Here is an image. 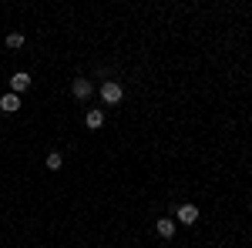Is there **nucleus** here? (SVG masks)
<instances>
[{
	"mask_svg": "<svg viewBox=\"0 0 252 248\" xmlns=\"http://www.w3.org/2000/svg\"><path fill=\"white\" fill-rule=\"evenodd\" d=\"M101 97H104V104H118V101L125 97V87H121L118 81H104V84H101Z\"/></svg>",
	"mask_w": 252,
	"mask_h": 248,
	"instance_id": "obj_1",
	"label": "nucleus"
},
{
	"mask_svg": "<svg viewBox=\"0 0 252 248\" xmlns=\"http://www.w3.org/2000/svg\"><path fill=\"white\" fill-rule=\"evenodd\" d=\"M175 215H178L182 225H195V221H198V208H195V205H178Z\"/></svg>",
	"mask_w": 252,
	"mask_h": 248,
	"instance_id": "obj_2",
	"label": "nucleus"
},
{
	"mask_svg": "<svg viewBox=\"0 0 252 248\" xmlns=\"http://www.w3.org/2000/svg\"><path fill=\"white\" fill-rule=\"evenodd\" d=\"M27 87H31V74H24V71H20V74H14L10 77V94H24V91H27Z\"/></svg>",
	"mask_w": 252,
	"mask_h": 248,
	"instance_id": "obj_3",
	"label": "nucleus"
},
{
	"mask_svg": "<svg viewBox=\"0 0 252 248\" xmlns=\"http://www.w3.org/2000/svg\"><path fill=\"white\" fill-rule=\"evenodd\" d=\"M0 111H3V114H14V111H20V97H17V94H3V97H0Z\"/></svg>",
	"mask_w": 252,
	"mask_h": 248,
	"instance_id": "obj_4",
	"label": "nucleus"
},
{
	"mask_svg": "<svg viewBox=\"0 0 252 248\" xmlns=\"http://www.w3.org/2000/svg\"><path fill=\"white\" fill-rule=\"evenodd\" d=\"M71 91H74V97H78V101H84V97H91V81H84V77H78V81L71 84Z\"/></svg>",
	"mask_w": 252,
	"mask_h": 248,
	"instance_id": "obj_5",
	"label": "nucleus"
},
{
	"mask_svg": "<svg viewBox=\"0 0 252 248\" xmlns=\"http://www.w3.org/2000/svg\"><path fill=\"white\" fill-rule=\"evenodd\" d=\"M155 231L161 235V238H172V235H175V221H172V218H158Z\"/></svg>",
	"mask_w": 252,
	"mask_h": 248,
	"instance_id": "obj_6",
	"label": "nucleus"
},
{
	"mask_svg": "<svg viewBox=\"0 0 252 248\" xmlns=\"http://www.w3.org/2000/svg\"><path fill=\"white\" fill-rule=\"evenodd\" d=\"M84 121H88V128H101V124H104V114H101V111H88Z\"/></svg>",
	"mask_w": 252,
	"mask_h": 248,
	"instance_id": "obj_7",
	"label": "nucleus"
},
{
	"mask_svg": "<svg viewBox=\"0 0 252 248\" xmlns=\"http://www.w3.org/2000/svg\"><path fill=\"white\" fill-rule=\"evenodd\" d=\"M44 165H47V168H51V171H58L61 165H64V158H61L58 151H51V154H47V161H44Z\"/></svg>",
	"mask_w": 252,
	"mask_h": 248,
	"instance_id": "obj_8",
	"label": "nucleus"
},
{
	"mask_svg": "<svg viewBox=\"0 0 252 248\" xmlns=\"http://www.w3.org/2000/svg\"><path fill=\"white\" fill-rule=\"evenodd\" d=\"M7 47H14V51L24 47V34H10V37H7Z\"/></svg>",
	"mask_w": 252,
	"mask_h": 248,
	"instance_id": "obj_9",
	"label": "nucleus"
}]
</instances>
